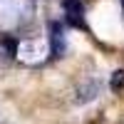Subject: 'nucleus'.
Instances as JSON below:
<instances>
[{"mask_svg":"<svg viewBox=\"0 0 124 124\" xmlns=\"http://www.w3.org/2000/svg\"><path fill=\"white\" fill-rule=\"evenodd\" d=\"M124 85V70H117V72H112V92H119Z\"/></svg>","mask_w":124,"mask_h":124,"instance_id":"obj_4","label":"nucleus"},{"mask_svg":"<svg viewBox=\"0 0 124 124\" xmlns=\"http://www.w3.org/2000/svg\"><path fill=\"white\" fill-rule=\"evenodd\" d=\"M47 55H52V50L45 37H23L15 42V57L25 65H40L47 60Z\"/></svg>","mask_w":124,"mask_h":124,"instance_id":"obj_2","label":"nucleus"},{"mask_svg":"<svg viewBox=\"0 0 124 124\" xmlns=\"http://www.w3.org/2000/svg\"><path fill=\"white\" fill-rule=\"evenodd\" d=\"M97 94H99L97 79H85V82H79V87L75 89V102L77 104H87V102H92Z\"/></svg>","mask_w":124,"mask_h":124,"instance_id":"obj_3","label":"nucleus"},{"mask_svg":"<svg viewBox=\"0 0 124 124\" xmlns=\"http://www.w3.org/2000/svg\"><path fill=\"white\" fill-rule=\"evenodd\" d=\"M35 8L32 0H0V27L3 30H15L30 23Z\"/></svg>","mask_w":124,"mask_h":124,"instance_id":"obj_1","label":"nucleus"}]
</instances>
